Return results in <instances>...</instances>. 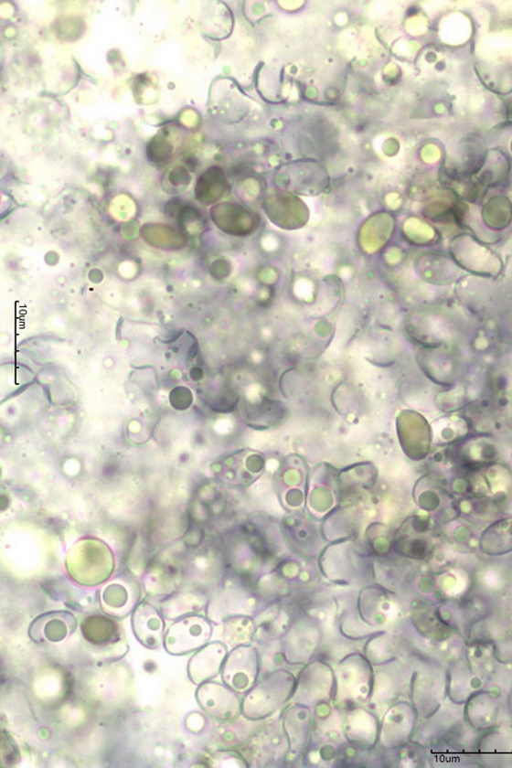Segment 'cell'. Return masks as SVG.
<instances>
[{
    "instance_id": "cell-1",
    "label": "cell",
    "mask_w": 512,
    "mask_h": 768,
    "mask_svg": "<svg viewBox=\"0 0 512 768\" xmlns=\"http://www.w3.org/2000/svg\"><path fill=\"white\" fill-rule=\"evenodd\" d=\"M210 635L211 626L204 618H184L169 627L165 638V650L174 656L187 655L207 644Z\"/></svg>"
},
{
    "instance_id": "cell-2",
    "label": "cell",
    "mask_w": 512,
    "mask_h": 768,
    "mask_svg": "<svg viewBox=\"0 0 512 768\" xmlns=\"http://www.w3.org/2000/svg\"><path fill=\"white\" fill-rule=\"evenodd\" d=\"M77 620L70 612L55 611L40 614L31 623L29 637L38 645L59 644L76 630Z\"/></svg>"
},
{
    "instance_id": "cell-3",
    "label": "cell",
    "mask_w": 512,
    "mask_h": 768,
    "mask_svg": "<svg viewBox=\"0 0 512 768\" xmlns=\"http://www.w3.org/2000/svg\"><path fill=\"white\" fill-rule=\"evenodd\" d=\"M132 625L136 639L150 650H157L164 642L165 621L158 611L146 602L134 610Z\"/></svg>"
},
{
    "instance_id": "cell-4",
    "label": "cell",
    "mask_w": 512,
    "mask_h": 768,
    "mask_svg": "<svg viewBox=\"0 0 512 768\" xmlns=\"http://www.w3.org/2000/svg\"><path fill=\"white\" fill-rule=\"evenodd\" d=\"M225 655V646L219 643L205 646L196 654L187 666V674L193 684L200 685L205 680L216 677Z\"/></svg>"
},
{
    "instance_id": "cell-5",
    "label": "cell",
    "mask_w": 512,
    "mask_h": 768,
    "mask_svg": "<svg viewBox=\"0 0 512 768\" xmlns=\"http://www.w3.org/2000/svg\"><path fill=\"white\" fill-rule=\"evenodd\" d=\"M196 696L202 709L216 719H228L236 711V698L229 689L219 685H203Z\"/></svg>"
},
{
    "instance_id": "cell-6",
    "label": "cell",
    "mask_w": 512,
    "mask_h": 768,
    "mask_svg": "<svg viewBox=\"0 0 512 768\" xmlns=\"http://www.w3.org/2000/svg\"><path fill=\"white\" fill-rule=\"evenodd\" d=\"M101 608L112 616L121 617L133 607V601L125 586L108 585L101 592Z\"/></svg>"
},
{
    "instance_id": "cell-7",
    "label": "cell",
    "mask_w": 512,
    "mask_h": 768,
    "mask_svg": "<svg viewBox=\"0 0 512 768\" xmlns=\"http://www.w3.org/2000/svg\"><path fill=\"white\" fill-rule=\"evenodd\" d=\"M495 704L496 703L493 701V698L488 696L476 695L471 699L469 707L481 710V714H477L469 720L475 728L483 730L489 727L495 717H497V706Z\"/></svg>"
}]
</instances>
